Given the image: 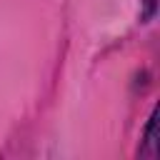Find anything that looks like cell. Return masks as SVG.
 <instances>
[{"label":"cell","mask_w":160,"mask_h":160,"mask_svg":"<svg viewBox=\"0 0 160 160\" xmlns=\"http://www.w3.org/2000/svg\"><path fill=\"white\" fill-rule=\"evenodd\" d=\"M145 142L152 148V155L158 152V110L150 115V122L145 128Z\"/></svg>","instance_id":"obj_1"},{"label":"cell","mask_w":160,"mask_h":160,"mask_svg":"<svg viewBox=\"0 0 160 160\" xmlns=\"http://www.w3.org/2000/svg\"><path fill=\"white\" fill-rule=\"evenodd\" d=\"M142 5H145V12H142V18H150L152 12H155V0H140Z\"/></svg>","instance_id":"obj_2"}]
</instances>
